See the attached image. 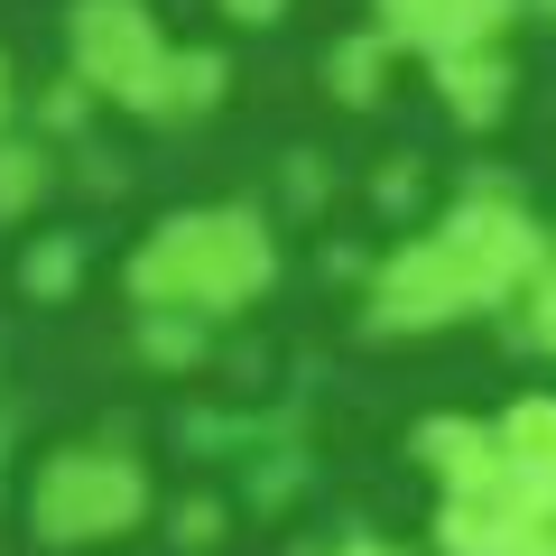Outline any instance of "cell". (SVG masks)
<instances>
[{
    "instance_id": "7a4b0ae2",
    "label": "cell",
    "mask_w": 556,
    "mask_h": 556,
    "mask_svg": "<svg viewBox=\"0 0 556 556\" xmlns=\"http://www.w3.org/2000/svg\"><path fill=\"white\" fill-rule=\"evenodd\" d=\"M149 519V464L130 445H47L28 473V538L38 547H112Z\"/></svg>"
},
{
    "instance_id": "4fadbf2b",
    "label": "cell",
    "mask_w": 556,
    "mask_h": 556,
    "mask_svg": "<svg viewBox=\"0 0 556 556\" xmlns=\"http://www.w3.org/2000/svg\"><path fill=\"white\" fill-rule=\"evenodd\" d=\"M325 84H334L343 102H380V84H390V38H380V28H353V38H334L325 47Z\"/></svg>"
},
{
    "instance_id": "6da1fadb",
    "label": "cell",
    "mask_w": 556,
    "mask_h": 556,
    "mask_svg": "<svg viewBox=\"0 0 556 556\" xmlns=\"http://www.w3.org/2000/svg\"><path fill=\"white\" fill-rule=\"evenodd\" d=\"M278 278V232L251 204H186L159 214L139 232V251L121 260V288H130L139 316H241L251 298H269Z\"/></svg>"
},
{
    "instance_id": "5bb4252c",
    "label": "cell",
    "mask_w": 556,
    "mask_h": 556,
    "mask_svg": "<svg viewBox=\"0 0 556 556\" xmlns=\"http://www.w3.org/2000/svg\"><path fill=\"white\" fill-rule=\"evenodd\" d=\"M75 278H84V232H38L20 251V288L38 306H56V298H75Z\"/></svg>"
},
{
    "instance_id": "3957f363",
    "label": "cell",
    "mask_w": 556,
    "mask_h": 556,
    "mask_svg": "<svg viewBox=\"0 0 556 556\" xmlns=\"http://www.w3.org/2000/svg\"><path fill=\"white\" fill-rule=\"evenodd\" d=\"M427 232H437V251L455 260V278H464V298H473V306L529 298V278L556 260L547 251V223H538L519 195H501V186H473V195L445 204Z\"/></svg>"
},
{
    "instance_id": "7402d4cb",
    "label": "cell",
    "mask_w": 556,
    "mask_h": 556,
    "mask_svg": "<svg viewBox=\"0 0 556 556\" xmlns=\"http://www.w3.org/2000/svg\"><path fill=\"white\" fill-rule=\"evenodd\" d=\"M288 195H298V204L325 195V177H316V159H306V149H288Z\"/></svg>"
},
{
    "instance_id": "e0dca14e",
    "label": "cell",
    "mask_w": 556,
    "mask_h": 556,
    "mask_svg": "<svg viewBox=\"0 0 556 556\" xmlns=\"http://www.w3.org/2000/svg\"><path fill=\"white\" fill-rule=\"evenodd\" d=\"M167 529H177V547H214V538H223V501L214 492H186L177 510H167Z\"/></svg>"
},
{
    "instance_id": "d6986e66",
    "label": "cell",
    "mask_w": 556,
    "mask_h": 556,
    "mask_svg": "<svg viewBox=\"0 0 556 556\" xmlns=\"http://www.w3.org/2000/svg\"><path fill=\"white\" fill-rule=\"evenodd\" d=\"M298 482H306V455H269V473H251V501H260V510H278Z\"/></svg>"
},
{
    "instance_id": "d4e9b609",
    "label": "cell",
    "mask_w": 556,
    "mask_h": 556,
    "mask_svg": "<svg viewBox=\"0 0 556 556\" xmlns=\"http://www.w3.org/2000/svg\"><path fill=\"white\" fill-rule=\"evenodd\" d=\"M519 556H556V529H538V538H529V547H519Z\"/></svg>"
},
{
    "instance_id": "277c9868",
    "label": "cell",
    "mask_w": 556,
    "mask_h": 556,
    "mask_svg": "<svg viewBox=\"0 0 556 556\" xmlns=\"http://www.w3.org/2000/svg\"><path fill=\"white\" fill-rule=\"evenodd\" d=\"M65 47H75V75L93 84L102 102L159 121V84H167V28L149 0H75L65 10Z\"/></svg>"
},
{
    "instance_id": "8992f818",
    "label": "cell",
    "mask_w": 556,
    "mask_h": 556,
    "mask_svg": "<svg viewBox=\"0 0 556 556\" xmlns=\"http://www.w3.org/2000/svg\"><path fill=\"white\" fill-rule=\"evenodd\" d=\"M519 0H371V20L390 47H417V56H464V47H501Z\"/></svg>"
},
{
    "instance_id": "9a60e30c",
    "label": "cell",
    "mask_w": 556,
    "mask_h": 556,
    "mask_svg": "<svg viewBox=\"0 0 556 556\" xmlns=\"http://www.w3.org/2000/svg\"><path fill=\"white\" fill-rule=\"evenodd\" d=\"M130 343H139V362H159V371H195L214 334H204V316H139Z\"/></svg>"
},
{
    "instance_id": "9c48e42d",
    "label": "cell",
    "mask_w": 556,
    "mask_h": 556,
    "mask_svg": "<svg viewBox=\"0 0 556 556\" xmlns=\"http://www.w3.org/2000/svg\"><path fill=\"white\" fill-rule=\"evenodd\" d=\"M538 529H547V519L519 510L510 492H492V501H437V547L445 556H519Z\"/></svg>"
},
{
    "instance_id": "ba28073f",
    "label": "cell",
    "mask_w": 556,
    "mask_h": 556,
    "mask_svg": "<svg viewBox=\"0 0 556 556\" xmlns=\"http://www.w3.org/2000/svg\"><path fill=\"white\" fill-rule=\"evenodd\" d=\"M501 455H510V501L538 519H556V399L529 390L501 408Z\"/></svg>"
},
{
    "instance_id": "603a6c76",
    "label": "cell",
    "mask_w": 556,
    "mask_h": 556,
    "mask_svg": "<svg viewBox=\"0 0 556 556\" xmlns=\"http://www.w3.org/2000/svg\"><path fill=\"white\" fill-rule=\"evenodd\" d=\"M10 112H20V75H10V56H0V139H10Z\"/></svg>"
},
{
    "instance_id": "2e32d148",
    "label": "cell",
    "mask_w": 556,
    "mask_h": 556,
    "mask_svg": "<svg viewBox=\"0 0 556 556\" xmlns=\"http://www.w3.org/2000/svg\"><path fill=\"white\" fill-rule=\"evenodd\" d=\"M93 84H84V75H56V84H38V139H75L84 130V121H93Z\"/></svg>"
},
{
    "instance_id": "30bf717a",
    "label": "cell",
    "mask_w": 556,
    "mask_h": 556,
    "mask_svg": "<svg viewBox=\"0 0 556 556\" xmlns=\"http://www.w3.org/2000/svg\"><path fill=\"white\" fill-rule=\"evenodd\" d=\"M437 93L464 130H492L510 112V56L501 47H464V56H437Z\"/></svg>"
},
{
    "instance_id": "8fae6325",
    "label": "cell",
    "mask_w": 556,
    "mask_h": 556,
    "mask_svg": "<svg viewBox=\"0 0 556 556\" xmlns=\"http://www.w3.org/2000/svg\"><path fill=\"white\" fill-rule=\"evenodd\" d=\"M47 186H56V139L10 130V139H0V223L38 214V204H47Z\"/></svg>"
},
{
    "instance_id": "cb8c5ba5",
    "label": "cell",
    "mask_w": 556,
    "mask_h": 556,
    "mask_svg": "<svg viewBox=\"0 0 556 556\" xmlns=\"http://www.w3.org/2000/svg\"><path fill=\"white\" fill-rule=\"evenodd\" d=\"M334 556H408V547H390V538H343Z\"/></svg>"
},
{
    "instance_id": "52a82bcc",
    "label": "cell",
    "mask_w": 556,
    "mask_h": 556,
    "mask_svg": "<svg viewBox=\"0 0 556 556\" xmlns=\"http://www.w3.org/2000/svg\"><path fill=\"white\" fill-rule=\"evenodd\" d=\"M408 455L445 482V501H492V492H510V455H501V427H482V417H417Z\"/></svg>"
},
{
    "instance_id": "ac0fdd59",
    "label": "cell",
    "mask_w": 556,
    "mask_h": 556,
    "mask_svg": "<svg viewBox=\"0 0 556 556\" xmlns=\"http://www.w3.org/2000/svg\"><path fill=\"white\" fill-rule=\"evenodd\" d=\"M519 306H529V325H519V334H529V343H538V353H547V362H556V260H547V269H538V278H529V298H519Z\"/></svg>"
},
{
    "instance_id": "5b68a950",
    "label": "cell",
    "mask_w": 556,
    "mask_h": 556,
    "mask_svg": "<svg viewBox=\"0 0 556 556\" xmlns=\"http://www.w3.org/2000/svg\"><path fill=\"white\" fill-rule=\"evenodd\" d=\"M455 316H473V298H464L455 260L437 251V232L399 241L371 269V325L380 334H437V325H455Z\"/></svg>"
},
{
    "instance_id": "7c38bea8",
    "label": "cell",
    "mask_w": 556,
    "mask_h": 556,
    "mask_svg": "<svg viewBox=\"0 0 556 556\" xmlns=\"http://www.w3.org/2000/svg\"><path fill=\"white\" fill-rule=\"evenodd\" d=\"M223 84H232L223 47H177L167 56V84H159V121H204L223 102Z\"/></svg>"
},
{
    "instance_id": "ffe728a7",
    "label": "cell",
    "mask_w": 556,
    "mask_h": 556,
    "mask_svg": "<svg viewBox=\"0 0 556 556\" xmlns=\"http://www.w3.org/2000/svg\"><path fill=\"white\" fill-rule=\"evenodd\" d=\"M371 195L390 204V214H399V204H417V159H380V177H371Z\"/></svg>"
},
{
    "instance_id": "44dd1931",
    "label": "cell",
    "mask_w": 556,
    "mask_h": 556,
    "mask_svg": "<svg viewBox=\"0 0 556 556\" xmlns=\"http://www.w3.org/2000/svg\"><path fill=\"white\" fill-rule=\"evenodd\" d=\"M214 10L232 28H278V20H288V0H214Z\"/></svg>"
}]
</instances>
